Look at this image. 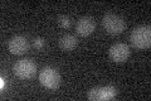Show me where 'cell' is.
Returning a JSON list of instances; mask_svg holds the SVG:
<instances>
[{"label":"cell","mask_w":151,"mask_h":101,"mask_svg":"<svg viewBox=\"0 0 151 101\" xmlns=\"http://www.w3.org/2000/svg\"><path fill=\"white\" fill-rule=\"evenodd\" d=\"M130 42L134 48L137 49H147L151 46V28L150 25L136 27L131 32Z\"/></svg>","instance_id":"6da1fadb"},{"label":"cell","mask_w":151,"mask_h":101,"mask_svg":"<svg viewBox=\"0 0 151 101\" xmlns=\"http://www.w3.org/2000/svg\"><path fill=\"white\" fill-rule=\"evenodd\" d=\"M102 24L105 31L111 36H119L124 33L126 28V23L124 18L115 13H107L102 19Z\"/></svg>","instance_id":"7a4b0ae2"},{"label":"cell","mask_w":151,"mask_h":101,"mask_svg":"<svg viewBox=\"0 0 151 101\" xmlns=\"http://www.w3.org/2000/svg\"><path fill=\"white\" fill-rule=\"evenodd\" d=\"M39 82L48 90H57L60 85V75L54 67H44L39 72Z\"/></svg>","instance_id":"3957f363"},{"label":"cell","mask_w":151,"mask_h":101,"mask_svg":"<svg viewBox=\"0 0 151 101\" xmlns=\"http://www.w3.org/2000/svg\"><path fill=\"white\" fill-rule=\"evenodd\" d=\"M117 94H119V91L115 86H97L87 92V99L91 101H108L115 99Z\"/></svg>","instance_id":"277c9868"},{"label":"cell","mask_w":151,"mask_h":101,"mask_svg":"<svg viewBox=\"0 0 151 101\" xmlns=\"http://www.w3.org/2000/svg\"><path fill=\"white\" fill-rule=\"evenodd\" d=\"M13 72L22 80H30L37 73V65L32 60H19L13 66Z\"/></svg>","instance_id":"5b68a950"},{"label":"cell","mask_w":151,"mask_h":101,"mask_svg":"<svg viewBox=\"0 0 151 101\" xmlns=\"http://www.w3.org/2000/svg\"><path fill=\"white\" fill-rule=\"evenodd\" d=\"M108 56L116 63H124L130 57V47L126 43H115L108 49Z\"/></svg>","instance_id":"8992f818"},{"label":"cell","mask_w":151,"mask_h":101,"mask_svg":"<svg viewBox=\"0 0 151 101\" xmlns=\"http://www.w3.org/2000/svg\"><path fill=\"white\" fill-rule=\"evenodd\" d=\"M8 49L12 54L22 56L29 51V42L23 36H14L8 42Z\"/></svg>","instance_id":"52a82bcc"},{"label":"cell","mask_w":151,"mask_h":101,"mask_svg":"<svg viewBox=\"0 0 151 101\" xmlns=\"http://www.w3.org/2000/svg\"><path fill=\"white\" fill-rule=\"evenodd\" d=\"M96 29V23L91 17H82L76 24V33L79 37H88Z\"/></svg>","instance_id":"ba28073f"},{"label":"cell","mask_w":151,"mask_h":101,"mask_svg":"<svg viewBox=\"0 0 151 101\" xmlns=\"http://www.w3.org/2000/svg\"><path fill=\"white\" fill-rule=\"evenodd\" d=\"M78 46V39L73 34H64L59 38V47L60 49H63L65 52L73 51L76 47Z\"/></svg>","instance_id":"9c48e42d"},{"label":"cell","mask_w":151,"mask_h":101,"mask_svg":"<svg viewBox=\"0 0 151 101\" xmlns=\"http://www.w3.org/2000/svg\"><path fill=\"white\" fill-rule=\"evenodd\" d=\"M58 24H59L60 28H63V29H68V28H70V19L67 15H59L58 17Z\"/></svg>","instance_id":"30bf717a"},{"label":"cell","mask_w":151,"mask_h":101,"mask_svg":"<svg viewBox=\"0 0 151 101\" xmlns=\"http://www.w3.org/2000/svg\"><path fill=\"white\" fill-rule=\"evenodd\" d=\"M44 44H45V42L42 37H37V38H34V41H33V46H34L35 49H42V48L44 47Z\"/></svg>","instance_id":"8fae6325"},{"label":"cell","mask_w":151,"mask_h":101,"mask_svg":"<svg viewBox=\"0 0 151 101\" xmlns=\"http://www.w3.org/2000/svg\"><path fill=\"white\" fill-rule=\"evenodd\" d=\"M5 86H6V82H5V78L1 77L0 78V87H1V90L5 89Z\"/></svg>","instance_id":"7c38bea8"}]
</instances>
